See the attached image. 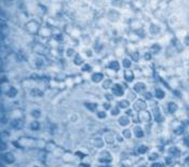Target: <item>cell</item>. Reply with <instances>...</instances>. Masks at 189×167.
Returning <instances> with one entry per match:
<instances>
[{"label": "cell", "instance_id": "6da1fadb", "mask_svg": "<svg viewBox=\"0 0 189 167\" xmlns=\"http://www.w3.org/2000/svg\"><path fill=\"white\" fill-rule=\"evenodd\" d=\"M25 28H26V30L29 32V34H36V32H38L39 30H40L39 24H38L36 21L28 22V23L25 25Z\"/></svg>", "mask_w": 189, "mask_h": 167}, {"label": "cell", "instance_id": "7a4b0ae2", "mask_svg": "<svg viewBox=\"0 0 189 167\" xmlns=\"http://www.w3.org/2000/svg\"><path fill=\"white\" fill-rule=\"evenodd\" d=\"M111 91H112V94L116 95V96H122L124 93L123 87L120 84H113L112 87H111Z\"/></svg>", "mask_w": 189, "mask_h": 167}, {"label": "cell", "instance_id": "3957f363", "mask_svg": "<svg viewBox=\"0 0 189 167\" xmlns=\"http://www.w3.org/2000/svg\"><path fill=\"white\" fill-rule=\"evenodd\" d=\"M138 119H140V121L142 122H149L151 119V116L150 113L148 112V111H140V114H138Z\"/></svg>", "mask_w": 189, "mask_h": 167}, {"label": "cell", "instance_id": "277c9868", "mask_svg": "<svg viewBox=\"0 0 189 167\" xmlns=\"http://www.w3.org/2000/svg\"><path fill=\"white\" fill-rule=\"evenodd\" d=\"M146 108V102L142 99H137L134 101V109L136 111H144Z\"/></svg>", "mask_w": 189, "mask_h": 167}, {"label": "cell", "instance_id": "5b68a950", "mask_svg": "<svg viewBox=\"0 0 189 167\" xmlns=\"http://www.w3.org/2000/svg\"><path fill=\"white\" fill-rule=\"evenodd\" d=\"M2 159L7 164H13L14 161H15V156L12 153H4L2 155Z\"/></svg>", "mask_w": 189, "mask_h": 167}, {"label": "cell", "instance_id": "8992f818", "mask_svg": "<svg viewBox=\"0 0 189 167\" xmlns=\"http://www.w3.org/2000/svg\"><path fill=\"white\" fill-rule=\"evenodd\" d=\"M11 125L15 129H21L22 127L24 126V123H23V121H22L21 119H13L12 122H11Z\"/></svg>", "mask_w": 189, "mask_h": 167}, {"label": "cell", "instance_id": "52a82bcc", "mask_svg": "<svg viewBox=\"0 0 189 167\" xmlns=\"http://www.w3.org/2000/svg\"><path fill=\"white\" fill-rule=\"evenodd\" d=\"M154 118L157 122H161L162 119H163L162 118V113L160 112L159 107H158L157 105H154Z\"/></svg>", "mask_w": 189, "mask_h": 167}, {"label": "cell", "instance_id": "ba28073f", "mask_svg": "<svg viewBox=\"0 0 189 167\" xmlns=\"http://www.w3.org/2000/svg\"><path fill=\"white\" fill-rule=\"evenodd\" d=\"M177 110H178V106L176 102L170 101L169 104H167V111H169L171 114H174Z\"/></svg>", "mask_w": 189, "mask_h": 167}, {"label": "cell", "instance_id": "9c48e42d", "mask_svg": "<svg viewBox=\"0 0 189 167\" xmlns=\"http://www.w3.org/2000/svg\"><path fill=\"white\" fill-rule=\"evenodd\" d=\"M134 91L136 92V93H142V92H144L146 89V84L143 83V82H137V83L134 84Z\"/></svg>", "mask_w": 189, "mask_h": 167}, {"label": "cell", "instance_id": "30bf717a", "mask_svg": "<svg viewBox=\"0 0 189 167\" xmlns=\"http://www.w3.org/2000/svg\"><path fill=\"white\" fill-rule=\"evenodd\" d=\"M124 79H125V81H128V82H132V81L134 80V73H133L132 70L127 69L124 71Z\"/></svg>", "mask_w": 189, "mask_h": 167}, {"label": "cell", "instance_id": "8fae6325", "mask_svg": "<svg viewBox=\"0 0 189 167\" xmlns=\"http://www.w3.org/2000/svg\"><path fill=\"white\" fill-rule=\"evenodd\" d=\"M34 51L38 54H44L46 52V48H44L42 44H40V43H37V44L34 46Z\"/></svg>", "mask_w": 189, "mask_h": 167}, {"label": "cell", "instance_id": "7c38bea8", "mask_svg": "<svg viewBox=\"0 0 189 167\" xmlns=\"http://www.w3.org/2000/svg\"><path fill=\"white\" fill-rule=\"evenodd\" d=\"M103 78H104V75H103V73L100 72H95L92 75L91 79L92 81L94 82V83H98V82H100V81L103 80Z\"/></svg>", "mask_w": 189, "mask_h": 167}, {"label": "cell", "instance_id": "4fadbf2b", "mask_svg": "<svg viewBox=\"0 0 189 167\" xmlns=\"http://www.w3.org/2000/svg\"><path fill=\"white\" fill-rule=\"evenodd\" d=\"M118 122L121 126H127V125H129L130 124V118L128 116H122L119 118Z\"/></svg>", "mask_w": 189, "mask_h": 167}, {"label": "cell", "instance_id": "5bb4252c", "mask_svg": "<svg viewBox=\"0 0 189 167\" xmlns=\"http://www.w3.org/2000/svg\"><path fill=\"white\" fill-rule=\"evenodd\" d=\"M5 95L10 97V98H13V97H15L17 95V89L15 87H13V86H11V87H9L8 91L5 92Z\"/></svg>", "mask_w": 189, "mask_h": 167}, {"label": "cell", "instance_id": "9a60e30c", "mask_svg": "<svg viewBox=\"0 0 189 167\" xmlns=\"http://www.w3.org/2000/svg\"><path fill=\"white\" fill-rule=\"evenodd\" d=\"M134 135L136 138H143L144 137V130L142 129V127L135 126L134 127Z\"/></svg>", "mask_w": 189, "mask_h": 167}, {"label": "cell", "instance_id": "2e32d148", "mask_svg": "<svg viewBox=\"0 0 189 167\" xmlns=\"http://www.w3.org/2000/svg\"><path fill=\"white\" fill-rule=\"evenodd\" d=\"M109 68H110L111 70H113V71H118V70L120 69V64H119V62H117V60H112V62L109 63Z\"/></svg>", "mask_w": 189, "mask_h": 167}, {"label": "cell", "instance_id": "e0dca14e", "mask_svg": "<svg viewBox=\"0 0 189 167\" xmlns=\"http://www.w3.org/2000/svg\"><path fill=\"white\" fill-rule=\"evenodd\" d=\"M92 142H93L94 147H96V148H103V145H104V141H103L102 138H94Z\"/></svg>", "mask_w": 189, "mask_h": 167}, {"label": "cell", "instance_id": "ac0fdd59", "mask_svg": "<svg viewBox=\"0 0 189 167\" xmlns=\"http://www.w3.org/2000/svg\"><path fill=\"white\" fill-rule=\"evenodd\" d=\"M40 34L42 37H49V36L51 35V29L49 27H41Z\"/></svg>", "mask_w": 189, "mask_h": 167}, {"label": "cell", "instance_id": "d6986e66", "mask_svg": "<svg viewBox=\"0 0 189 167\" xmlns=\"http://www.w3.org/2000/svg\"><path fill=\"white\" fill-rule=\"evenodd\" d=\"M154 95H156V97L158 98V99H163V98L165 97L164 91H162L161 89H156V93H154Z\"/></svg>", "mask_w": 189, "mask_h": 167}, {"label": "cell", "instance_id": "ffe728a7", "mask_svg": "<svg viewBox=\"0 0 189 167\" xmlns=\"http://www.w3.org/2000/svg\"><path fill=\"white\" fill-rule=\"evenodd\" d=\"M30 94L34 97H41L43 96V92L40 91L39 89H32V92H30Z\"/></svg>", "mask_w": 189, "mask_h": 167}, {"label": "cell", "instance_id": "44dd1931", "mask_svg": "<svg viewBox=\"0 0 189 167\" xmlns=\"http://www.w3.org/2000/svg\"><path fill=\"white\" fill-rule=\"evenodd\" d=\"M86 107L88 108L90 111H95L97 109V104H95V102H86Z\"/></svg>", "mask_w": 189, "mask_h": 167}, {"label": "cell", "instance_id": "7402d4cb", "mask_svg": "<svg viewBox=\"0 0 189 167\" xmlns=\"http://www.w3.org/2000/svg\"><path fill=\"white\" fill-rule=\"evenodd\" d=\"M129 106H130V102L128 99L120 100V101L118 102V107L120 108H129Z\"/></svg>", "mask_w": 189, "mask_h": 167}, {"label": "cell", "instance_id": "603a6c76", "mask_svg": "<svg viewBox=\"0 0 189 167\" xmlns=\"http://www.w3.org/2000/svg\"><path fill=\"white\" fill-rule=\"evenodd\" d=\"M74 63H75L76 65H81L83 63V59L80 56V54H76L75 57H74Z\"/></svg>", "mask_w": 189, "mask_h": 167}, {"label": "cell", "instance_id": "cb8c5ba5", "mask_svg": "<svg viewBox=\"0 0 189 167\" xmlns=\"http://www.w3.org/2000/svg\"><path fill=\"white\" fill-rule=\"evenodd\" d=\"M159 31H160V28H159V26H158V25L152 24L150 26V32H151V34L157 35V34H159Z\"/></svg>", "mask_w": 189, "mask_h": 167}, {"label": "cell", "instance_id": "d4e9b609", "mask_svg": "<svg viewBox=\"0 0 189 167\" xmlns=\"http://www.w3.org/2000/svg\"><path fill=\"white\" fill-rule=\"evenodd\" d=\"M39 127H40V124H39V122L32 121V123H30V128H32V130H38V129H39Z\"/></svg>", "mask_w": 189, "mask_h": 167}, {"label": "cell", "instance_id": "484cf974", "mask_svg": "<svg viewBox=\"0 0 189 167\" xmlns=\"http://www.w3.org/2000/svg\"><path fill=\"white\" fill-rule=\"evenodd\" d=\"M35 66H36V68H38V69L43 66V60L40 58V57H38V58L35 59Z\"/></svg>", "mask_w": 189, "mask_h": 167}, {"label": "cell", "instance_id": "4316f807", "mask_svg": "<svg viewBox=\"0 0 189 167\" xmlns=\"http://www.w3.org/2000/svg\"><path fill=\"white\" fill-rule=\"evenodd\" d=\"M147 145H140L137 148V153H140V154H144L147 151Z\"/></svg>", "mask_w": 189, "mask_h": 167}, {"label": "cell", "instance_id": "83f0119b", "mask_svg": "<svg viewBox=\"0 0 189 167\" xmlns=\"http://www.w3.org/2000/svg\"><path fill=\"white\" fill-rule=\"evenodd\" d=\"M160 50H161V46H160L159 44H154V45L151 46V52H152V53H154V54L159 53Z\"/></svg>", "mask_w": 189, "mask_h": 167}, {"label": "cell", "instance_id": "f1b7e54d", "mask_svg": "<svg viewBox=\"0 0 189 167\" xmlns=\"http://www.w3.org/2000/svg\"><path fill=\"white\" fill-rule=\"evenodd\" d=\"M105 140H106V142L107 143H113V136L112 135H109V134H107V135H105Z\"/></svg>", "mask_w": 189, "mask_h": 167}, {"label": "cell", "instance_id": "f546056e", "mask_svg": "<svg viewBox=\"0 0 189 167\" xmlns=\"http://www.w3.org/2000/svg\"><path fill=\"white\" fill-rule=\"evenodd\" d=\"M111 85V80L110 79H107L106 81H104V83H103V87L104 89H109Z\"/></svg>", "mask_w": 189, "mask_h": 167}, {"label": "cell", "instance_id": "4dcf8cb0", "mask_svg": "<svg viewBox=\"0 0 189 167\" xmlns=\"http://www.w3.org/2000/svg\"><path fill=\"white\" fill-rule=\"evenodd\" d=\"M123 66H124V68L129 69V68L131 67V60H130L129 58H124L123 59Z\"/></svg>", "mask_w": 189, "mask_h": 167}, {"label": "cell", "instance_id": "1f68e13d", "mask_svg": "<svg viewBox=\"0 0 189 167\" xmlns=\"http://www.w3.org/2000/svg\"><path fill=\"white\" fill-rule=\"evenodd\" d=\"M32 116H34V118H39V116H41V111L38 110V109H35V110L32 111Z\"/></svg>", "mask_w": 189, "mask_h": 167}, {"label": "cell", "instance_id": "d6a6232c", "mask_svg": "<svg viewBox=\"0 0 189 167\" xmlns=\"http://www.w3.org/2000/svg\"><path fill=\"white\" fill-rule=\"evenodd\" d=\"M123 135H124V138H131V130L130 129H124L123 130Z\"/></svg>", "mask_w": 189, "mask_h": 167}, {"label": "cell", "instance_id": "836d02e7", "mask_svg": "<svg viewBox=\"0 0 189 167\" xmlns=\"http://www.w3.org/2000/svg\"><path fill=\"white\" fill-rule=\"evenodd\" d=\"M143 96L145 99H151V98H152V95H151L150 92H146V93H144Z\"/></svg>", "mask_w": 189, "mask_h": 167}, {"label": "cell", "instance_id": "e575fe53", "mask_svg": "<svg viewBox=\"0 0 189 167\" xmlns=\"http://www.w3.org/2000/svg\"><path fill=\"white\" fill-rule=\"evenodd\" d=\"M97 116H98L100 119L106 118V113H105V111H98V112H97Z\"/></svg>", "mask_w": 189, "mask_h": 167}, {"label": "cell", "instance_id": "d590c367", "mask_svg": "<svg viewBox=\"0 0 189 167\" xmlns=\"http://www.w3.org/2000/svg\"><path fill=\"white\" fill-rule=\"evenodd\" d=\"M157 159H158V153H156V152H154V153H151L150 156H149V160H151V161H152V160H157Z\"/></svg>", "mask_w": 189, "mask_h": 167}, {"label": "cell", "instance_id": "8d00e7d4", "mask_svg": "<svg viewBox=\"0 0 189 167\" xmlns=\"http://www.w3.org/2000/svg\"><path fill=\"white\" fill-rule=\"evenodd\" d=\"M138 58H140V54H138L137 51H134V53H133V59L138 60Z\"/></svg>", "mask_w": 189, "mask_h": 167}, {"label": "cell", "instance_id": "74e56055", "mask_svg": "<svg viewBox=\"0 0 189 167\" xmlns=\"http://www.w3.org/2000/svg\"><path fill=\"white\" fill-rule=\"evenodd\" d=\"M90 69H91V67H90V65H83L82 66V71H90Z\"/></svg>", "mask_w": 189, "mask_h": 167}, {"label": "cell", "instance_id": "f35d334b", "mask_svg": "<svg viewBox=\"0 0 189 167\" xmlns=\"http://www.w3.org/2000/svg\"><path fill=\"white\" fill-rule=\"evenodd\" d=\"M66 54H67V56H71V55H74L75 53H74L73 48H68L67 51H66ZM75 55H76V54H75Z\"/></svg>", "mask_w": 189, "mask_h": 167}, {"label": "cell", "instance_id": "ab89813d", "mask_svg": "<svg viewBox=\"0 0 189 167\" xmlns=\"http://www.w3.org/2000/svg\"><path fill=\"white\" fill-rule=\"evenodd\" d=\"M112 116H117V114H119V107H117V108H113L112 109Z\"/></svg>", "mask_w": 189, "mask_h": 167}, {"label": "cell", "instance_id": "60d3db41", "mask_svg": "<svg viewBox=\"0 0 189 167\" xmlns=\"http://www.w3.org/2000/svg\"><path fill=\"white\" fill-rule=\"evenodd\" d=\"M55 39H56L57 41H62L63 40V35L62 34H57V35H55Z\"/></svg>", "mask_w": 189, "mask_h": 167}, {"label": "cell", "instance_id": "b9f144b4", "mask_svg": "<svg viewBox=\"0 0 189 167\" xmlns=\"http://www.w3.org/2000/svg\"><path fill=\"white\" fill-rule=\"evenodd\" d=\"M127 116H134V113H133V110H131V109L127 110Z\"/></svg>", "mask_w": 189, "mask_h": 167}, {"label": "cell", "instance_id": "7bdbcfd3", "mask_svg": "<svg viewBox=\"0 0 189 167\" xmlns=\"http://www.w3.org/2000/svg\"><path fill=\"white\" fill-rule=\"evenodd\" d=\"M144 57H145L146 59H147V60H149V59H150V57H151V55L149 53H146L145 55H144Z\"/></svg>", "mask_w": 189, "mask_h": 167}, {"label": "cell", "instance_id": "ee69618b", "mask_svg": "<svg viewBox=\"0 0 189 167\" xmlns=\"http://www.w3.org/2000/svg\"><path fill=\"white\" fill-rule=\"evenodd\" d=\"M151 167H162V165L160 163H154Z\"/></svg>", "mask_w": 189, "mask_h": 167}, {"label": "cell", "instance_id": "f6af8a7d", "mask_svg": "<svg viewBox=\"0 0 189 167\" xmlns=\"http://www.w3.org/2000/svg\"><path fill=\"white\" fill-rule=\"evenodd\" d=\"M79 167H90V166L88 164H84V163H82V164H80V166H79Z\"/></svg>", "mask_w": 189, "mask_h": 167}, {"label": "cell", "instance_id": "bcb514c9", "mask_svg": "<svg viewBox=\"0 0 189 167\" xmlns=\"http://www.w3.org/2000/svg\"><path fill=\"white\" fill-rule=\"evenodd\" d=\"M32 167H41V166H39V165H35V166H32Z\"/></svg>", "mask_w": 189, "mask_h": 167}, {"label": "cell", "instance_id": "7dc6e473", "mask_svg": "<svg viewBox=\"0 0 189 167\" xmlns=\"http://www.w3.org/2000/svg\"><path fill=\"white\" fill-rule=\"evenodd\" d=\"M188 75H189V69H188Z\"/></svg>", "mask_w": 189, "mask_h": 167}, {"label": "cell", "instance_id": "c3c4849f", "mask_svg": "<svg viewBox=\"0 0 189 167\" xmlns=\"http://www.w3.org/2000/svg\"><path fill=\"white\" fill-rule=\"evenodd\" d=\"M188 64H189V59H188Z\"/></svg>", "mask_w": 189, "mask_h": 167}]
</instances>
